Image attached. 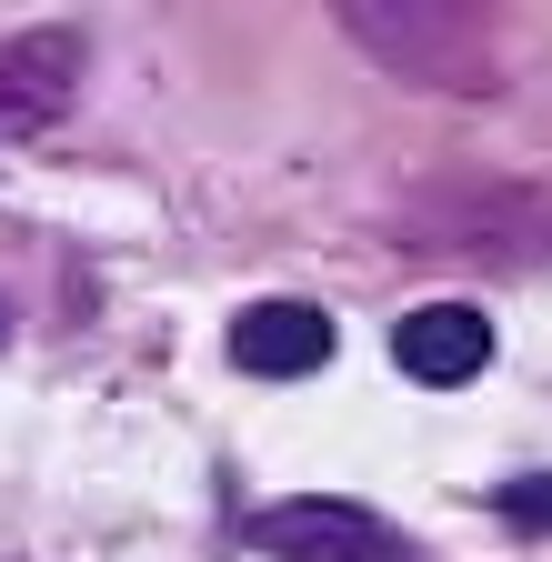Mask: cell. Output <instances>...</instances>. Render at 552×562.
Masks as SVG:
<instances>
[{"label":"cell","instance_id":"cell-1","mask_svg":"<svg viewBox=\"0 0 552 562\" xmlns=\"http://www.w3.org/2000/svg\"><path fill=\"white\" fill-rule=\"evenodd\" d=\"M341 21L412 81H452V91L482 81V11L472 0H341Z\"/></svg>","mask_w":552,"mask_h":562},{"label":"cell","instance_id":"cell-2","mask_svg":"<svg viewBox=\"0 0 552 562\" xmlns=\"http://www.w3.org/2000/svg\"><path fill=\"white\" fill-rule=\"evenodd\" d=\"M81 91V31H21L0 41V151H21L31 131H50Z\"/></svg>","mask_w":552,"mask_h":562},{"label":"cell","instance_id":"cell-3","mask_svg":"<svg viewBox=\"0 0 552 562\" xmlns=\"http://www.w3.org/2000/svg\"><path fill=\"white\" fill-rule=\"evenodd\" d=\"M251 542L271 562H392V522L362 513V503H271L251 513Z\"/></svg>","mask_w":552,"mask_h":562},{"label":"cell","instance_id":"cell-4","mask_svg":"<svg viewBox=\"0 0 552 562\" xmlns=\"http://www.w3.org/2000/svg\"><path fill=\"white\" fill-rule=\"evenodd\" d=\"M392 362L412 382H432V392H462V382H482V362H493V322H482L472 302H423V312L392 322Z\"/></svg>","mask_w":552,"mask_h":562},{"label":"cell","instance_id":"cell-5","mask_svg":"<svg viewBox=\"0 0 552 562\" xmlns=\"http://www.w3.org/2000/svg\"><path fill=\"white\" fill-rule=\"evenodd\" d=\"M232 362L261 372V382H302V372L331 362V322H322L312 302H251V312L232 322Z\"/></svg>","mask_w":552,"mask_h":562},{"label":"cell","instance_id":"cell-6","mask_svg":"<svg viewBox=\"0 0 552 562\" xmlns=\"http://www.w3.org/2000/svg\"><path fill=\"white\" fill-rule=\"evenodd\" d=\"M503 513H512V522H532V532H552V472H532V482H503Z\"/></svg>","mask_w":552,"mask_h":562}]
</instances>
